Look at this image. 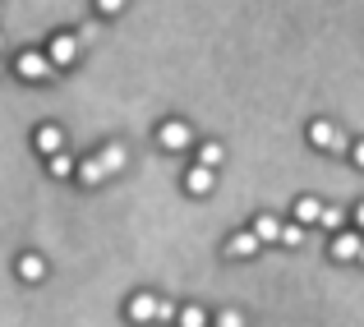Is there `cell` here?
<instances>
[{
  "mask_svg": "<svg viewBox=\"0 0 364 327\" xmlns=\"http://www.w3.org/2000/svg\"><path fill=\"white\" fill-rule=\"evenodd\" d=\"M97 161H102V171H107V176H116V171L124 166V148H120V143H107V148L97 152Z\"/></svg>",
  "mask_w": 364,
  "mask_h": 327,
  "instance_id": "30bf717a",
  "label": "cell"
},
{
  "mask_svg": "<svg viewBox=\"0 0 364 327\" xmlns=\"http://www.w3.org/2000/svg\"><path fill=\"white\" fill-rule=\"evenodd\" d=\"M70 171H74L70 152H51V176H70Z\"/></svg>",
  "mask_w": 364,
  "mask_h": 327,
  "instance_id": "2e32d148",
  "label": "cell"
},
{
  "mask_svg": "<svg viewBox=\"0 0 364 327\" xmlns=\"http://www.w3.org/2000/svg\"><path fill=\"white\" fill-rule=\"evenodd\" d=\"M74 55H79V37L60 33V37L51 42V55H46V60H51V65H74Z\"/></svg>",
  "mask_w": 364,
  "mask_h": 327,
  "instance_id": "277c9868",
  "label": "cell"
},
{
  "mask_svg": "<svg viewBox=\"0 0 364 327\" xmlns=\"http://www.w3.org/2000/svg\"><path fill=\"white\" fill-rule=\"evenodd\" d=\"M217 327H245V318H240V313H235V309H226L222 318H217Z\"/></svg>",
  "mask_w": 364,
  "mask_h": 327,
  "instance_id": "ffe728a7",
  "label": "cell"
},
{
  "mask_svg": "<svg viewBox=\"0 0 364 327\" xmlns=\"http://www.w3.org/2000/svg\"><path fill=\"white\" fill-rule=\"evenodd\" d=\"M102 176H107V171H102L97 157H88V161L79 166V180H83V185H102Z\"/></svg>",
  "mask_w": 364,
  "mask_h": 327,
  "instance_id": "5bb4252c",
  "label": "cell"
},
{
  "mask_svg": "<svg viewBox=\"0 0 364 327\" xmlns=\"http://www.w3.org/2000/svg\"><path fill=\"white\" fill-rule=\"evenodd\" d=\"M222 157H226V152H222V143H208V148L198 152V166H208V171H213V166H222Z\"/></svg>",
  "mask_w": 364,
  "mask_h": 327,
  "instance_id": "9a60e30c",
  "label": "cell"
},
{
  "mask_svg": "<svg viewBox=\"0 0 364 327\" xmlns=\"http://www.w3.org/2000/svg\"><path fill=\"white\" fill-rule=\"evenodd\" d=\"M355 258H360V263H364V245H360V254H355Z\"/></svg>",
  "mask_w": 364,
  "mask_h": 327,
  "instance_id": "d4e9b609",
  "label": "cell"
},
{
  "mask_svg": "<svg viewBox=\"0 0 364 327\" xmlns=\"http://www.w3.org/2000/svg\"><path fill=\"white\" fill-rule=\"evenodd\" d=\"M42 272H46V263L37 254H23V258H18V277H23V282H42Z\"/></svg>",
  "mask_w": 364,
  "mask_h": 327,
  "instance_id": "8fae6325",
  "label": "cell"
},
{
  "mask_svg": "<svg viewBox=\"0 0 364 327\" xmlns=\"http://www.w3.org/2000/svg\"><path fill=\"white\" fill-rule=\"evenodd\" d=\"M277 235H282V221H277V217H254V240H258V245H267V240H277Z\"/></svg>",
  "mask_w": 364,
  "mask_h": 327,
  "instance_id": "9c48e42d",
  "label": "cell"
},
{
  "mask_svg": "<svg viewBox=\"0 0 364 327\" xmlns=\"http://www.w3.org/2000/svg\"><path fill=\"white\" fill-rule=\"evenodd\" d=\"M152 318H176V304H166V300H157V313Z\"/></svg>",
  "mask_w": 364,
  "mask_h": 327,
  "instance_id": "7402d4cb",
  "label": "cell"
},
{
  "mask_svg": "<svg viewBox=\"0 0 364 327\" xmlns=\"http://www.w3.org/2000/svg\"><path fill=\"white\" fill-rule=\"evenodd\" d=\"M309 143H314V148H323V152H346L341 129H337V124H328V120H314L309 124Z\"/></svg>",
  "mask_w": 364,
  "mask_h": 327,
  "instance_id": "6da1fadb",
  "label": "cell"
},
{
  "mask_svg": "<svg viewBox=\"0 0 364 327\" xmlns=\"http://www.w3.org/2000/svg\"><path fill=\"white\" fill-rule=\"evenodd\" d=\"M277 240H282V245H300V240H304V226H282V235H277Z\"/></svg>",
  "mask_w": 364,
  "mask_h": 327,
  "instance_id": "d6986e66",
  "label": "cell"
},
{
  "mask_svg": "<svg viewBox=\"0 0 364 327\" xmlns=\"http://www.w3.org/2000/svg\"><path fill=\"white\" fill-rule=\"evenodd\" d=\"M180 327H208L203 309H180Z\"/></svg>",
  "mask_w": 364,
  "mask_h": 327,
  "instance_id": "e0dca14e",
  "label": "cell"
},
{
  "mask_svg": "<svg viewBox=\"0 0 364 327\" xmlns=\"http://www.w3.org/2000/svg\"><path fill=\"white\" fill-rule=\"evenodd\" d=\"M124 313H129L134 323H148L152 313H157V295H134V300H129V309H124Z\"/></svg>",
  "mask_w": 364,
  "mask_h": 327,
  "instance_id": "52a82bcc",
  "label": "cell"
},
{
  "mask_svg": "<svg viewBox=\"0 0 364 327\" xmlns=\"http://www.w3.org/2000/svg\"><path fill=\"white\" fill-rule=\"evenodd\" d=\"M0 51H5V37H0Z\"/></svg>",
  "mask_w": 364,
  "mask_h": 327,
  "instance_id": "484cf974",
  "label": "cell"
},
{
  "mask_svg": "<svg viewBox=\"0 0 364 327\" xmlns=\"http://www.w3.org/2000/svg\"><path fill=\"white\" fill-rule=\"evenodd\" d=\"M350 157H355V166H364V143H355V148H350Z\"/></svg>",
  "mask_w": 364,
  "mask_h": 327,
  "instance_id": "603a6c76",
  "label": "cell"
},
{
  "mask_svg": "<svg viewBox=\"0 0 364 327\" xmlns=\"http://www.w3.org/2000/svg\"><path fill=\"white\" fill-rule=\"evenodd\" d=\"M355 221H360V230H364V203H360V213H355Z\"/></svg>",
  "mask_w": 364,
  "mask_h": 327,
  "instance_id": "cb8c5ba5",
  "label": "cell"
},
{
  "mask_svg": "<svg viewBox=\"0 0 364 327\" xmlns=\"http://www.w3.org/2000/svg\"><path fill=\"white\" fill-rule=\"evenodd\" d=\"M213 185H217V180H213V171H208V166H194V171H189V176H185V189H189V194H194V198L213 194Z\"/></svg>",
  "mask_w": 364,
  "mask_h": 327,
  "instance_id": "5b68a950",
  "label": "cell"
},
{
  "mask_svg": "<svg viewBox=\"0 0 364 327\" xmlns=\"http://www.w3.org/2000/svg\"><path fill=\"white\" fill-rule=\"evenodd\" d=\"M318 213H323L318 198H300V203H295V221H300V226H314V221H318Z\"/></svg>",
  "mask_w": 364,
  "mask_h": 327,
  "instance_id": "7c38bea8",
  "label": "cell"
},
{
  "mask_svg": "<svg viewBox=\"0 0 364 327\" xmlns=\"http://www.w3.org/2000/svg\"><path fill=\"white\" fill-rule=\"evenodd\" d=\"M318 226L323 230H337L341 226V208H323V213H318Z\"/></svg>",
  "mask_w": 364,
  "mask_h": 327,
  "instance_id": "ac0fdd59",
  "label": "cell"
},
{
  "mask_svg": "<svg viewBox=\"0 0 364 327\" xmlns=\"http://www.w3.org/2000/svg\"><path fill=\"white\" fill-rule=\"evenodd\" d=\"M355 254H360V235H337V245H332V258H341V263H350Z\"/></svg>",
  "mask_w": 364,
  "mask_h": 327,
  "instance_id": "4fadbf2b",
  "label": "cell"
},
{
  "mask_svg": "<svg viewBox=\"0 0 364 327\" xmlns=\"http://www.w3.org/2000/svg\"><path fill=\"white\" fill-rule=\"evenodd\" d=\"M226 254H231V258H254V254H258V240H254V230H240V235H231Z\"/></svg>",
  "mask_w": 364,
  "mask_h": 327,
  "instance_id": "8992f818",
  "label": "cell"
},
{
  "mask_svg": "<svg viewBox=\"0 0 364 327\" xmlns=\"http://www.w3.org/2000/svg\"><path fill=\"white\" fill-rule=\"evenodd\" d=\"M37 148L51 157V152H60V148H65V134L55 129V124H42V129H37Z\"/></svg>",
  "mask_w": 364,
  "mask_h": 327,
  "instance_id": "ba28073f",
  "label": "cell"
},
{
  "mask_svg": "<svg viewBox=\"0 0 364 327\" xmlns=\"http://www.w3.org/2000/svg\"><path fill=\"white\" fill-rule=\"evenodd\" d=\"M18 74H23L28 83H46V79H51V60L37 55V51H23V55H18Z\"/></svg>",
  "mask_w": 364,
  "mask_h": 327,
  "instance_id": "7a4b0ae2",
  "label": "cell"
},
{
  "mask_svg": "<svg viewBox=\"0 0 364 327\" xmlns=\"http://www.w3.org/2000/svg\"><path fill=\"white\" fill-rule=\"evenodd\" d=\"M97 9H102V14H120L124 0H97Z\"/></svg>",
  "mask_w": 364,
  "mask_h": 327,
  "instance_id": "44dd1931",
  "label": "cell"
},
{
  "mask_svg": "<svg viewBox=\"0 0 364 327\" xmlns=\"http://www.w3.org/2000/svg\"><path fill=\"white\" fill-rule=\"evenodd\" d=\"M157 139H161V148L180 152V148H189V124H180V120H166V124L157 129Z\"/></svg>",
  "mask_w": 364,
  "mask_h": 327,
  "instance_id": "3957f363",
  "label": "cell"
}]
</instances>
